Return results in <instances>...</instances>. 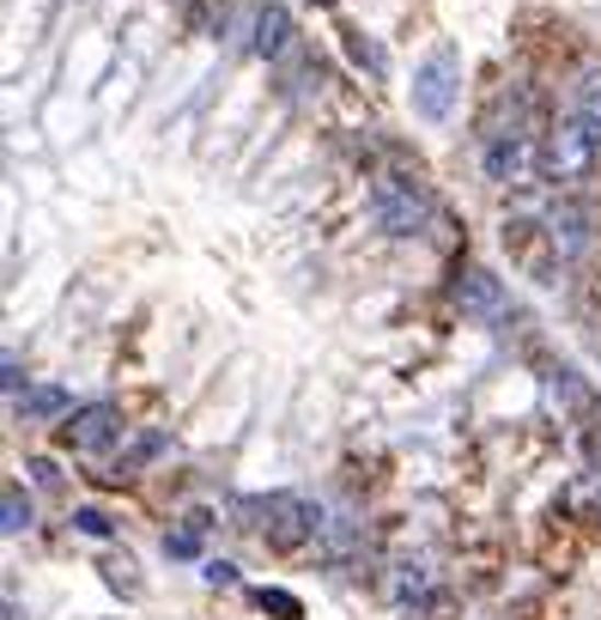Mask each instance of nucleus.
<instances>
[{"mask_svg": "<svg viewBox=\"0 0 601 620\" xmlns=\"http://www.w3.org/2000/svg\"><path fill=\"white\" fill-rule=\"evenodd\" d=\"M249 517H262V541L268 548H280V554H292V548H304L310 536H322V511H316L304 493H268V499L243 505Z\"/></svg>", "mask_w": 601, "mask_h": 620, "instance_id": "1", "label": "nucleus"}, {"mask_svg": "<svg viewBox=\"0 0 601 620\" xmlns=\"http://www.w3.org/2000/svg\"><path fill=\"white\" fill-rule=\"evenodd\" d=\"M371 219H377V232H389V238H413V232H426V219H432V195H426L413 177H383L377 195H371Z\"/></svg>", "mask_w": 601, "mask_h": 620, "instance_id": "2", "label": "nucleus"}, {"mask_svg": "<svg viewBox=\"0 0 601 620\" xmlns=\"http://www.w3.org/2000/svg\"><path fill=\"white\" fill-rule=\"evenodd\" d=\"M456 86H462V55L444 43V49H432L426 61H419V74H413V110L426 122H444L450 104H456Z\"/></svg>", "mask_w": 601, "mask_h": 620, "instance_id": "3", "label": "nucleus"}, {"mask_svg": "<svg viewBox=\"0 0 601 620\" xmlns=\"http://www.w3.org/2000/svg\"><path fill=\"white\" fill-rule=\"evenodd\" d=\"M596 140L601 134L589 128L583 116H565L559 128L547 134V153H541V171L553 177V183H571V177L589 171V159H596Z\"/></svg>", "mask_w": 601, "mask_h": 620, "instance_id": "4", "label": "nucleus"}, {"mask_svg": "<svg viewBox=\"0 0 601 620\" xmlns=\"http://www.w3.org/2000/svg\"><path fill=\"white\" fill-rule=\"evenodd\" d=\"M450 298H456V311H462V317H474V323H504V317H510L504 280L486 274V268H474V262L456 268V286H450Z\"/></svg>", "mask_w": 601, "mask_h": 620, "instance_id": "5", "label": "nucleus"}, {"mask_svg": "<svg viewBox=\"0 0 601 620\" xmlns=\"http://www.w3.org/2000/svg\"><path fill=\"white\" fill-rule=\"evenodd\" d=\"M122 438V408L116 402H86L61 420V444L79 450V456H92V450H110Z\"/></svg>", "mask_w": 601, "mask_h": 620, "instance_id": "6", "label": "nucleus"}, {"mask_svg": "<svg viewBox=\"0 0 601 620\" xmlns=\"http://www.w3.org/2000/svg\"><path fill=\"white\" fill-rule=\"evenodd\" d=\"M547 238H553V250H559L565 262H583V256L596 250V219H589V207L559 201V207L547 213Z\"/></svg>", "mask_w": 601, "mask_h": 620, "instance_id": "7", "label": "nucleus"}, {"mask_svg": "<svg viewBox=\"0 0 601 620\" xmlns=\"http://www.w3.org/2000/svg\"><path fill=\"white\" fill-rule=\"evenodd\" d=\"M535 238H547V232H535V225H529V219L504 225V250L517 256V262H523V268H529V274H535V280H547V286H553V274H559V262H565V256L553 250V244H547V250H541Z\"/></svg>", "mask_w": 601, "mask_h": 620, "instance_id": "8", "label": "nucleus"}, {"mask_svg": "<svg viewBox=\"0 0 601 620\" xmlns=\"http://www.w3.org/2000/svg\"><path fill=\"white\" fill-rule=\"evenodd\" d=\"M249 49L268 55V61H280V55L292 49V13H286V7H256V31H249Z\"/></svg>", "mask_w": 601, "mask_h": 620, "instance_id": "9", "label": "nucleus"}, {"mask_svg": "<svg viewBox=\"0 0 601 620\" xmlns=\"http://www.w3.org/2000/svg\"><path fill=\"white\" fill-rule=\"evenodd\" d=\"M165 450H170V438H165V432H140V438H134V444L104 469V481H110V487H122V481H134V475L146 469V462H158Z\"/></svg>", "mask_w": 601, "mask_h": 620, "instance_id": "10", "label": "nucleus"}, {"mask_svg": "<svg viewBox=\"0 0 601 620\" xmlns=\"http://www.w3.org/2000/svg\"><path fill=\"white\" fill-rule=\"evenodd\" d=\"M547 390H553V402H559L565 414H596V396H589V383L577 377L571 365H553L547 371Z\"/></svg>", "mask_w": 601, "mask_h": 620, "instance_id": "11", "label": "nucleus"}, {"mask_svg": "<svg viewBox=\"0 0 601 620\" xmlns=\"http://www.w3.org/2000/svg\"><path fill=\"white\" fill-rule=\"evenodd\" d=\"M201 529H213V517L207 511H189V523L177 529V536H165V554L170 560H195L201 554Z\"/></svg>", "mask_w": 601, "mask_h": 620, "instance_id": "12", "label": "nucleus"}, {"mask_svg": "<svg viewBox=\"0 0 601 620\" xmlns=\"http://www.w3.org/2000/svg\"><path fill=\"white\" fill-rule=\"evenodd\" d=\"M0 517H7V536H25L31 529V499H25V487H19V481H7V493H0Z\"/></svg>", "mask_w": 601, "mask_h": 620, "instance_id": "13", "label": "nucleus"}, {"mask_svg": "<svg viewBox=\"0 0 601 620\" xmlns=\"http://www.w3.org/2000/svg\"><path fill=\"white\" fill-rule=\"evenodd\" d=\"M19 414H25V420H55V414H67V390L43 383V390H31V396L19 402Z\"/></svg>", "mask_w": 601, "mask_h": 620, "instance_id": "14", "label": "nucleus"}, {"mask_svg": "<svg viewBox=\"0 0 601 620\" xmlns=\"http://www.w3.org/2000/svg\"><path fill=\"white\" fill-rule=\"evenodd\" d=\"M517 165H523V140H492L486 146V171H492V183H510Z\"/></svg>", "mask_w": 601, "mask_h": 620, "instance_id": "15", "label": "nucleus"}, {"mask_svg": "<svg viewBox=\"0 0 601 620\" xmlns=\"http://www.w3.org/2000/svg\"><path fill=\"white\" fill-rule=\"evenodd\" d=\"M426 590H432V572L426 566H395V578H389L395 602H413V596H426Z\"/></svg>", "mask_w": 601, "mask_h": 620, "instance_id": "16", "label": "nucleus"}, {"mask_svg": "<svg viewBox=\"0 0 601 620\" xmlns=\"http://www.w3.org/2000/svg\"><path fill=\"white\" fill-rule=\"evenodd\" d=\"M347 55H353V61L365 67V74H389V55H383L377 43L365 37V31H347Z\"/></svg>", "mask_w": 601, "mask_h": 620, "instance_id": "17", "label": "nucleus"}, {"mask_svg": "<svg viewBox=\"0 0 601 620\" xmlns=\"http://www.w3.org/2000/svg\"><path fill=\"white\" fill-rule=\"evenodd\" d=\"M353 541H359L353 517H334V523H322V548H328V560H347V554H353Z\"/></svg>", "mask_w": 601, "mask_h": 620, "instance_id": "18", "label": "nucleus"}, {"mask_svg": "<svg viewBox=\"0 0 601 620\" xmlns=\"http://www.w3.org/2000/svg\"><path fill=\"white\" fill-rule=\"evenodd\" d=\"M577 116H583L589 128L601 134V67H596V74H589L583 86H577Z\"/></svg>", "mask_w": 601, "mask_h": 620, "instance_id": "19", "label": "nucleus"}, {"mask_svg": "<svg viewBox=\"0 0 601 620\" xmlns=\"http://www.w3.org/2000/svg\"><path fill=\"white\" fill-rule=\"evenodd\" d=\"M256 602H262L268 615H280V620H298V615H304L298 596H286V590H256Z\"/></svg>", "mask_w": 601, "mask_h": 620, "instance_id": "20", "label": "nucleus"}, {"mask_svg": "<svg viewBox=\"0 0 601 620\" xmlns=\"http://www.w3.org/2000/svg\"><path fill=\"white\" fill-rule=\"evenodd\" d=\"M73 529H79V536H110L116 523H110V517L98 511V505H79V511H73Z\"/></svg>", "mask_w": 601, "mask_h": 620, "instance_id": "21", "label": "nucleus"}, {"mask_svg": "<svg viewBox=\"0 0 601 620\" xmlns=\"http://www.w3.org/2000/svg\"><path fill=\"white\" fill-rule=\"evenodd\" d=\"M104 578L116 584V590H128V596L140 590V578H134V560H110V566H104Z\"/></svg>", "mask_w": 601, "mask_h": 620, "instance_id": "22", "label": "nucleus"}, {"mask_svg": "<svg viewBox=\"0 0 601 620\" xmlns=\"http://www.w3.org/2000/svg\"><path fill=\"white\" fill-rule=\"evenodd\" d=\"M31 475H37L43 487H55V481H61V475H55V462H49V456H31Z\"/></svg>", "mask_w": 601, "mask_h": 620, "instance_id": "23", "label": "nucleus"}, {"mask_svg": "<svg viewBox=\"0 0 601 620\" xmlns=\"http://www.w3.org/2000/svg\"><path fill=\"white\" fill-rule=\"evenodd\" d=\"M237 566H225V560H207V584H231Z\"/></svg>", "mask_w": 601, "mask_h": 620, "instance_id": "24", "label": "nucleus"}, {"mask_svg": "<svg viewBox=\"0 0 601 620\" xmlns=\"http://www.w3.org/2000/svg\"><path fill=\"white\" fill-rule=\"evenodd\" d=\"M589 456L601 462V420H596V432H589Z\"/></svg>", "mask_w": 601, "mask_h": 620, "instance_id": "25", "label": "nucleus"}, {"mask_svg": "<svg viewBox=\"0 0 601 620\" xmlns=\"http://www.w3.org/2000/svg\"><path fill=\"white\" fill-rule=\"evenodd\" d=\"M316 7H334V0H316Z\"/></svg>", "mask_w": 601, "mask_h": 620, "instance_id": "26", "label": "nucleus"}, {"mask_svg": "<svg viewBox=\"0 0 601 620\" xmlns=\"http://www.w3.org/2000/svg\"><path fill=\"white\" fill-rule=\"evenodd\" d=\"M177 7H195V0H177Z\"/></svg>", "mask_w": 601, "mask_h": 620, "instance_id": "27", "label": "nucleus"}]
</instances>
